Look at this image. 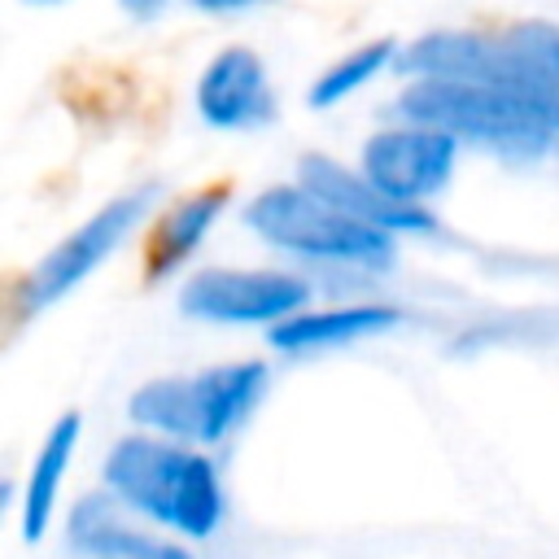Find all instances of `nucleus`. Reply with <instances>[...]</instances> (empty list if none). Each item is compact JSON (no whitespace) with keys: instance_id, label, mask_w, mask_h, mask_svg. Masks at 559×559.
I'll list each match as a JSON object with an SVG mask.
<instances>
[{"instance_id":"20e7f679","label":"nucleus","mask_w":559,"mask_h":559,"mask_svg":"<svg viewBox=\"0 0 559 559\" xmlns=\"http://www.w3.org/2000/svg\"><path fill=\"white\" fill-rule=\"evenodd\" d=\"M266 389H271V367L262 358L210 362L197 371L144 380L127 397V419L135 428L214 450L253 419Z\"/></svg>"},{"instance_id":"6e6552de","label":"nucleus","mask_w":559,"mask_h":559,"mask_svg":"<svg viewBox=\"0 0 559 559\" xmlns=\"http://www.w3.org/2000/svg\"><path fill=\"white\" fill-rule=\"evenodd\" d=\"M192 105L210 131H262L280 109L266 61L249 44H227L201 66Z\"/></svg>"},{"instance_id":"f3484780","label":"nucleus","mask_w":559,"mask_h":559,"mask_svg":"<svg viewBox=\"0 0 559 559\" xmlns=\"http://www.w3.org/2000/svg\"><path fill=\"white\" fill-rule=\"evenodd\" d=\"M114 4H118L127 17H135V22H153V17H162L175 0H114Z\"/></svg>"},{"instance_id":"4468645a","label":"nucleus","mask_w":559,"mask_h":559,"mask_svg":"<svg viewBox=\"0 0 559 559\" xmlns=\"http://www.w3.org/2000/svg\"><path fill=\"white\" fill-rule=\"evenodd\" d=\"M402 61V44L393 35H380V39H367V44H354L349 52H341L306 92V105L310 109H336L345 105L349 96H358L362 87H371L384 70H393Z\"/></svg>"},{"instance_id":"f8f14e48","label":"nucleus","mask_w":559,"mask_h":559,"mask_svg":"<svg viewBox=\"0 0 559 559\" xmlns=\"http://www.w3.org/2000/svg\"><path fill=\"white\" fill-rule=\"evenodd\" d=\"M79 441H83V415L79 411L57 415L52 428L44 432V441H39L31 467H26L22 493H17V533H22L26 546H39L52 533L57 511H61V489L70 480Z\"/></svg>"},{"instance_id":"f257e3e1","label":"nucleus","mask_w":559,"mask_h":559,"mask_svg":"<svg viewBox=\"0 0 559 559\" xmlns=\"http://www.w3.org/2000/svg\"><path fill=\"white\" fill-rule=\"evenodd\" d=\"M100 485L144 524L183 542H210L227 520V485L210 450L148 428L109 445Z\"/></svg>"},{"instance_id":"2eb2a0df","label":"nucleus","mask_w":559,"mask_h":559,"mask_svg":"<svg viewBox=\"0 0 559 559\" xmlns=\"http://www.w3.org/2000/svg\"><path fill=\"white\" fill-rule=\"evenodd\" d=\"M507 35L515 39V44H524L550 74H555V83H559V26L555 22H542V17H528V22H515V26H507Z\"/></svg>"},{"instance_id":"ddd939ff","label":"nucleus","mask_w":559,"mask_h":559,"mask_svg":"<svg viewBox=\"0 0 559 559\" xmlns=\"http://www.w3.org/2000/svg\"><path fill=\"white\" fill-rule=\"evenodd\" d=\"M66 546L79 559H140L144 546L157 537L144 528V520L135 511L122 507V498H114L105 485L87 489L70 502L66 511Z\"/></svg>"},{"instance_id":"0eeeda50","label":"nucleus","mask_w":559,"mask_h":559,"mask_svg":"<svg viewBox=\"0 0 559 559\" xmlns=\"http://www.w3.org/2000/svg\"><path fill=\"white\" fill-rule=\"evenodd\" d=\"M459 157H463V144L450 131L397 118L393 127H380L362 140L358 170L380 192H389L393 201L428 205L450 188V179L459 170Z\"/></svg>"},{"instance_id":"9b49d317","label":"nucleus","mask_w":559,"mask_h":559,"mask_svg":"<svg viewBox=\"0 0 559 559\" xmlns=\"http://www.w3.org/2000/svg\"><path fill=\"white\" fill-rule=\"evenodd\" d=\"M231 205V188L227 183H210L197 188L188 197H179L175 205H166L153 223H148V245H144V275L153 284L170 280L175 271H183L201 245L214 236V227L223 223Z\"/></svg>"},{"instance_id":"1a4fd4ad","label":"nucleus","mask_w":559,"mask_h":559,"mask_svg":"<svg viewBox=\"0 0 559 559\" xmlns=\"http://www.w3.org/2000/svg\"><path fill=\"white\" fill-rule=\"evenodd\" d=\"M297 183H306L310 192L328 197L332 205H341L345 214L384 227L393 236H432L437 231V214L428 205H402L389 192H380L358 166H345L328 153H306L297 162Z\"/></svg>"},{"instance_id":"a211bd4d","label":"nucleus","mask_w":559,"mask_h":559,"mask_svg":"<svg viewBox=\"0 0 559 559\" xmlns=\"http://www.w3.org/2000/svg\"><path fill=\"white\" fill-rule=\"evenodd\" d=\"M31 4H52V0H31Z\"/></svg>"},{"instance_id":"f03ea898","label":"nucleus","mask_w":559,"mask_h":559,"mask_svg":"<svg viewBox=\"0 0 559 559\" xmlns=\"http://www.w3.org/2000/svg\"><path fill=\"white\" fill-rule=\"evenodd\" d=\"M393 118L441 127L463 148H480L511 166L546 162L559 148V127L542 105L476 79H406L393 96Z\"/></svg>"},{"instance_id":"9d476101","label":"nucleus","mask_w":559,"mask_h":559,"mask_svg":"<svg viewBox=\"0 0 559 559\" xmlns=\"http://www.w3.org/2000/svg\"><path fill=\"white\" fill-rule=\"evenodd\" d=\"M406 323V310L393 301H336V306H306L293 319L266 328V345L275 354H323V349H345L358 341L389 336Z\"/></svg>"},{"instance_id":"39448f33","label":"nucleus","mask_w":559,"mask_h":559,"mask_svg":"<svg viewBox=\"0 0 559 559\" xmlns=\"http://www.w3.org/2000/svg\"><path fill=\"white\" fill-rule=\"evenodd\" d=\"M157 197L162 188L157 183H140V188H127L118 197H109L105 205H96L79 227H70L17 284L13 301L22 314H39L57 301H66L83 280H92L140 227L153 223V210H157Z\"/></svg>"},{"instance_id":"7ed1b4c3","label":"nucleus","mask_w":559,"mask_h":559,"mask_svg":"<svg viewBox=\"0 0 559 559\" xmlns=\"http://www.w3.org/2000/svg\"><path fill=\"white\" fill-rule=\"evenodd\" d=\"M245 227L275 253L341 275H384L397 262V236L371 227L306 183H271L245 205Z\"/></svg>"},{"instance_id":"dca6fc26","label":"nucleus","mask_w":559,"mask_h":559,"mask_svg":"<svg viewBox=\"0 0 559 559\" xmlns=\"http://www.w3.org/2000/svg\"><path fill=\"white\" fill-rule=\"evenodd\" d=\"M183 4L197 9V13H205V17H236V13L258 9L262 0H183Z\"/></svg>"},{"instance_id":"423d86ee","label":"nucleus","mask_w":559,"mask_h":559,"mask_svg":"<svg viewBox=\"0 0 559 559\" xmlns=\"http://www.w3.org/2000/svg\"><path fill=\"white\" fill-rule=\"evenodd\" d=\"M314 301V280L288 266H197L179 310L214 328H275Z\"/></svg>"}]
</instances>
